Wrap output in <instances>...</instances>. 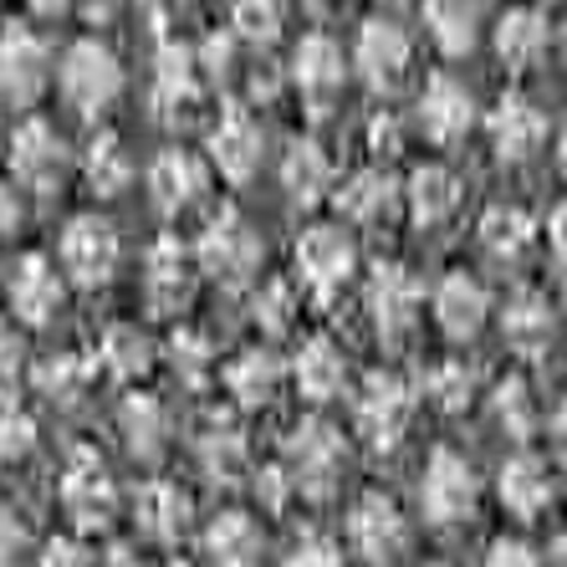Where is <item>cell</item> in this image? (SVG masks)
<instances>
[{
    "label": "cell",
    "instance_id": "obj_19",
    "mask_svg": "<svg viewBox=\"0 0 567 567\" xmlns=\"http://www.w3.org/2000/svg\"><path fill=\"white\" fill-rule=\"evenodd\" d=\"M491 317V291L471 271H445L435 287V322L450 343H471Z\"/></svg>",
    "mask_w": 567,
    "mask_h": 567
},
{
    "label": "cell",
    "instance_id": "obj_48",
    "mask_svg": "<svg viewBox=\"0 0 567 567\" xmlns=\"http://www.w3.org/2000/svg\"><path fill=\"white\" fill-rule=\"evenodd\" d=\"M37 567H97V563H93V547L82 537H52L41 547Z\"/></svg>",
    "mask_w": 567,
    "mask_h": 567
},
{
    "label": "cell",
    "instance_id": "obj_36",
    "mask_svg": "<svg viewBox=\"0 0 567 567\" xmlns=\"http://www.w3.org/2000/svg\"><path fill=\"white\" fill-rule=\"evenodd\" d=\"M82 179H87V189H93L97 199H113L128 189L133 158H128L118 133H97L93 144H87V154H82Z\"/></svg>",
    "mask_w": 567,
    "mask_h": 567
},
{
    "label": "cell",
    "instance_id": "obj_1",
    "mask_svg": "<svg viewBox=\"0 0 567 567\" xmlns=\"http://www.w3.org/2000/svg\"><path fill=\"white\" fill-rule=\"evenodd\" d=\"M62 512L72 516V537H87V532H107L113 527V516H118V486H113V475H107L103 455L93 445H78L66 455L62 465Z\"/></svg>",
    "mask_w": 567,
    "mask_h": 567
},
{
    "label": "cell",
    "instance_id": "obj_47",
    "mask_svg": "<svg viewBox=\"0 0 567 567\" xmlns=\"http://www.w3.org/2000/svg\"><path fill=\"white\" fill-rule=\"evenodd\" d=\"M27 373V338L16 332V322L0 317V394H11Z\"/></svg>",
    "mask_w": 567,
    "mask_h": 567
},
{
    "label": "cell",
    "instance_id": "obj_22",
    "mask_svg": "<svg viewBox=\"0 0 567 567\" xmlns=\"http://www.w3.org/2000/svg\"><path fill=\"white\" fill-rule=\"evenodd\" d=\"M332 205L348 225H389L399 210V179L389 169H358L343 179Z\"/></svg>",
    "mask_w": 567,
    "mask_h": 567
},
{
    "label": "cell",
    "instance_id": "obj_50",
    "mask_svg": "<svg viewBox=\"0 0 567 567\" xmlns=\"http://www.w3.org/2000/svg\"><path fill=\"white\" fill-rule=\"evenodd\" d=\"M27 547H31V537H27V527H21V516H16L11 506H0V567H21Z\"/></svg>",
    "mask_w": 567,
    "mask_h": 567
},
{
    "label": "cell",
    "instance_id": "obj_9",
    "mask_svg": "<svg viewBox=\"0 0 567 567\" xmlns=\"http://www.w3.org/2000/svg\"><path fill=\"white\" fill-rule=\"evenodd\" d=\"M118 230L103 220V215H78V220H66L62 230V271L78 287H107L113 271H118Z\"/></svg>",
    "mask_w": 567,
    "mask_h": 567
},
{
    "label": "cell",
    "instance_id": "obj_45",
    "mask_svg": "<svg viewBox=\"0 0 567 567\" xmlns=\"http://www.w3.org/2000/svg\"><path fill=\"white\" fill-rule=\"evenodd\" d=\"M174 369H179V379H185V383H205L215 373L210 343H205L199 332L179 328V332H174Z\"/></svg>",
    "mask_w": 567,
    "mask_h": 567
},
{
    "label": "cell",
    "instance_id": "obj_42",
    "mask_svg": "<svg viewBox=\"0 0 567 567\" xmlns=\"http://www.w3.org/2000/svg\"><path fill=\"white\" fill-rule=\"evenodd\" d=\"M287 27V0H236V31L256 47L277 41Z\"/></svg>",
    "mask_w": 567,
    "mask_h": 567
},
{
    "label": "cell",
    "instance_id": "obj_27",
    "mask_svg": "<svg viewBox=\"0 0 567 567\" xmlns=\"http://www.w3.org/2000/svg\"><path fill=\"white\" fill-rule=\"evenodd\" d=\"M154 103L158 118H179V107L199 103V66H195V47L164 41L154 62Z\"/></svg>",
    "mask_w": 567,
    "mask_h": 567
},
{
    "label": "cell",
    "instance_id": "obj_33",
    "mask_svg": "<svg viewBox=\"0 0 567 567\" xmlns=\"http://www.w3.org/2000/svg\"><path fill=\"white\" fill-rule=\"evenodd\" d=\"M481 246H486L491 261L502 266H516L522 256L532 251V240H537V225H532L527 210H516V205H491L486 215H481Z\"/></svg>",
    "mask_w": 567,
    "mask_h": 567
},
{
    "label": "cell",
    "instance_id": "obj_4",
    "mask_svg": "<svg viewBox=\"0 0 567 567\" xmlns=\"http://www.w3.org/2000/svg\"><path fill=\"white\" fill-rule=\"evenodd\" d=\"M414 424V389L399 373H369L353 394V430L369 450H394Z\"/></svg>",
    "mask_w": 567,
    "mask_h": 567
},
{
    "label": "cell",
    "instance_id": "obj_56",
    "mask_svg": "<svg viewBox=\"0 0 567 567\" xmlns=\"http://www.w3.org/2000/svg\"><path fill=\"white\" fill-rule=\"evenodd\" d=\"M138 6H144L154 21H174V16H179V0H138Z\"/></svg>",
    "mask_w": 567,
    "mask_h": 567
},
{
    "label": "cell",
    "instance_id": "obj_29",
    "mask_svg": "<svg viewBox=\"0 0 567 567\" xmlns=\"http://www.w3.org/2000/svg\"><path fill=\"white\" fill-rule=\"evenodd\" d=\"M553 328H557L553 302H547L542 291H532V287L516 291L512 302H506V312H502V338L522 358H542V353H547V343H553Z\"/></svg>",
    "mask_w": 567,
    "mask_h": 567
},
{
    "label": "cell",
    "instance_id": "obj_25",
    "mask_svg": "<svg viewBox=\"0 0 567 567\" xmlns=\"http://www.w3.org/2000/svg\"><path fill=\"white\" fill-rule=\"evenodd\" d=\"M148 195L164 215L189 210L199 195H205V164H199L189 148H164V154L148 164Z\"/></svg>",
    "mask_w": 567,
    "mask_h": 567
},
{
    "label": "cell",
    "instance_id": "obj_23",
    "mask_svg": "<svg viewBox=\"0 0 567 567\" xmlns=\"http://www.w3.org/2000/svg\"><path fill=\"white\" fill-rule=\"evenodd\" d=\"M291 383H297V394L307 404H328V399L343 394L348 383V358L343 348L332 343V338H307L291 358Z\"/></svg>",
    "mask_w": 567,
    "mask_h": 567
},
{
    "label": "cell",
    "instance_id": "obj_31",
    "mask_svg": "<svg viewBox=\"0 0 567 567\" xmlns=\"http://www.w3.org/2000/svg\"><path fill=\"white\" fill-rule=\"evenodd\" d=\"M343 78H348V62H343V47L332 37L297 41V52H291V82H297L307 97H332L343 87Z\"/></svg>",
    "mask_w": 567,
    "mask_h": 567
},
{
    "label": "cell",
    "instance_id": "obj_46",
    "mask_svg": "<svg viewBox=\"0 0 567 567\" xmlns=\"http://www.w3.org/2000/svg\"><path fill=\"white\" fill-rule=\"evenodd\" d=\"M281 567H343V547L332 537H322V532H302V537L287 547Z\"/></svg>",
    "mask_w": 567,
    "mask_h": 567
},
{
    "label": "cell",
    "instance_id": "obj_44",
    "mask_svg": "<svg viewBox=\"0 0 567 567\" xmlns=\"http://www.w3.org/2000/svg\"><path fill=\"white\" fill-rule=\"evenodd\" d=\"M31 450H37V420L6 399V404H0V465L27 461Z\"/></svg>",
    "mask_w": 567,
    "mask_h": 567
},
{
    "label": "cell",
    "instance_id": "obj_60",
    "mask_svg": "<svg viewBox=\"0 0 567 567\" xmlns=\"http://www.w3.org/2000/svg\"><path fill=\"white\" fill-rule=\"evenodd\" d=\"M307 6H317V11H328V6H338V0H307Z\"/></svg>",
    "mask_w": 567,
    "mask_h": 567
},
{
    "label": "cell",
    "instance_id": "obj_41",
    "mask_svg": "<svg viewBox=\"0 0 567 567\" xmlns=\"http://www.w3.org/2000/svg\"><path fill=\"white\" fill-rule=\"evenodd\" d=\"M424 394H430V404H440L445 414H461V410H471V399H475V373L465 369V358H445V363L430 369Z\"/></svg>",
    "mask_w": 567,
    "mask_h": 567
},
{
    "label": "cell",
    "instance_id": "obj_18",
    "mask_svg": "<svg viewBox=\"0 0 567 567\" xmlns=\"http://www.w3.org/2000/svg\"><path fill=\"white\" fill-rule=\"evenodd\" d=\"M62 297H66V281L47 256H21L11 271V312L16 322H31V328H47L56 312H62Z\"/></svg>",
    "mask_w": 567,
    "mask_h": 567
},
{
    "label": "cell",
    "instance_id": "obj_21",
    "mask_svg": "<svg viewBox=\"0 0 567 567\" xmlns=\"http://www.w3.org/2000/svg\"><path fill=\"white\" fill-rule=\"evenodd\" d=\"M420 123L424 133L435 138V144H455V138H465L475 123V97L465 82L455 78H430L424 82V93H420Z\"/></svg>",
    "mask_w": 567,
    "mask_h": 567
},
{
    "label": "cell",
    "instance_id": "obj_39",
    "mask_svg": "<svg viewBox=\"0 0 567 567\" xmlns=\"http://www.w3.org/2000/svg\"><path fill=\"white\" fill-rule=\"evenodd\" d=\"M87 379H93V363L78 353H52V358H41L37 369H31V383H37L47 399H78L82 389H87Z\"/></svg>",
    "mask_w": 567,
    "mask_h": 567
},
{
    "label": "cell",
    "instance_id": "obj_51",
    "mask_svg": "<svg viewBox=\"0 0 567 567\" xmlns=\"http://www.w3.org/2000/svg\"><path fill=\"white\" fill-rule=\"evenodd\" d=\"M291 496H297V491H291V481H287V471H281V465H266V471H256V502H261L266 512H281Z\"/></svg>",
    "mask_w": 567,
    "mask_h": 567
},
{
    "label": "cell",
    "instance_id": "obj_52",
    "mask_svg": "<svg viewBox=\"0 0 567 567\" xmlns=\"http://www.w3.org/2000/svg\"><path fill=\"white\" fill-rule=\"evenodd\" d=\"M21 220H27L21 195H16V185H6V179H0V240L16 236V230H21Z\"/></svg>",
    "mask_w": 567,
    "mask_h": 567
},
{
    "label": "cell",
    "instance_id": "obj_11",
    "mask_svg": "<svg viewBox=\"0 0 567 567\" xmlns=\"http://www.w3.org/2000/svg\"><path fill=\"white\" fill-rule=\"evenodd\" d=\"M420 302H424V291L420 281H414L410 266H373V277L369 287H363V307H369L373 317V328H379V338H404V332L420 322Z\"/></svg>",
    "mask_w": 567,
    "mask_h": 567
},
{
    "label": "cell",
    "instance_id": "obj_12",
    "mask_svg": "<svg viewBox=\"0 0 567 567\" xmlns=\"http://www.w3.org/2000/svg\"><path fill=\"white\" fill-rule=\"evenodd\" d=\"M47 41L37 37L31 27L11 21V27L0 31V97L16 107H31L47 87Z\"/></svg>",
    "mask_w": 567,
    "mask_h": 567
},
{
    "label": "cell",
    "instance_id": "obj_8",
    "mask_svg": "<svg viewBox=\"0 0 567 567\" xmlns=\"http://www.w3.org/2000/svg\"><path fill=\"white\" fill-rule=\"evenodd\" d=\"M358 271V246L343 225H307L297 240V281L312 287L317 297L343 291Z\"/></svg>",
    "mask_w": 567,
    "mask_h": 567
},
{
    "label": "cell",
    "instance_id": "obj_3",
    "mask_svg": "<svg viewBox=\"0 0 567 567\" xmlns=\"http://www.w3.org/2000/svg\"><path fill=\"white\" fill-rule=\"evenodd\" d=\"M343 430H332L328 420H302L281 445V471H287L291 491H307V496H328L343 475Z\"/></svg>",
    "mask_w": 567,
    "mask_h": 567
},
{
    "label": "cell",
    "instance_id": "obj_49",
    "mask_svg": "<svg viewBox=\"0 0 567 567\" xmlns=\"http://www.w3.org/2000/svg\"><path fill=\"white\" fill-rule=\"evenodd\" d=\"M486 567H542V553L527 537H496L486 547Z\"/></svg>",
    "mask_w": 567,
    "mask_h": 567
},
{
    "label": "cell",
    "instance_id": "obj_30",
    "mask_svg": "<svg viewBox=\"0 0 567 567\" xmlns=\"http://www.w3.org/2000/svg\"><path fill=\"white\" fill-rule=\"evenodd\" d=\"M553 47V31H547V16L516 6L496 21V56L506 62V72H532V66L547 56Z\"/></svg>",
    "mask_w": 567,
    "mask_h": 567
},
{
    "label": "cell",
    "instance_id": "obj_7",
    "mask_svg": "<svg viewBox=\"0 0 567 567\" xmlns=\"http://www.w3.org/2000/svg\"><path fill=\"white\" fill-rule=\"evenodd\" d=\"M123 93V66L103 41H72L62 56V97L78 113H103Z\"/></svg>",
    "mask_w": 567,
    "mask_h": 567
},
{
    "label": "cell",
    "instance_id": "obj_38",
    "mask_svg": "<svg viewBox=\"0 0 567 567\" xmlns=\"http://www.w3.org/2000/svg\"><path fill=\"white\" fill-rule=\"evenodd\" d=\"M491 410H496V424H502L512 440H532V430H537V394H532L527 379H502L496 383Z\"/></svg>",
    "mask_w": 567,
    "mask_h": 567
},
{
    "label": "cell",
    "instance_id": "obj_40",
    "mask_svg": "<svg viewBox=\"0 0 567 567\" xmlns=\"http://www.w3.org/2000/svg\"><path fill=\"white\" fill-rule=\"evenodd\" d=\"M199 465L215 475V481H236L246 471V435L236 424H210L199 435Z\"/></svg>",
    "mask_w": 567,
    "mask_h": 567
},
{
    "label": "cell",
    "instance_id": "obj_16",
    "mask_svg": "<svg viewBox=\"0 0 567 567\" xmlns=\"http://www.w3.org/2000/svg\"><path fill=\"white\" fill-rule=\"evenodd\" d=\"M547 128H553V123H547V113H542L532 97H522V93L502 97V103L491 107V118H486L491 148H496V158H502V164H527V158L547 144Z\"/></svg>",
    "mask_w": 567,
    "mask_h": 567
},
{
    "label": "cell",
    "instance_id": "obj_28",
    "mask_svg": "<svg viewBox=\"0 0 567 567\" xmlns=\"http://www.w3.org/2000/svg\"><path fill=\"white\" fill-rule=\"evenodd\" d=\"M399 199L410 205L414 225H445L461 210V179H455V169H445V164H420V169L410 174V185L399 189Z\"/></svg>",
    "mask_w": 567,
    "mask_h": 567
},
{
    "label": "cell",
    "instance_id": "obj_26",
    "mask_svg": "<svg viewBox=\"0 0 567 567\" xmlns=\"http://www.w3.org/2000/svg\"><path fill=\"white\" fill-rule=\"evenodd\" d=\"M205 557L210 567H261L266 532L251 512H220L205 527Z\"/></svg>",
    "mask_w": 567,
    "mask_h": 567
},
{
    "label": "cell",
    "instance_id": "obj_43",
    "mask_svg": "<svg viewBox=\"0 0 567 567\" xmlns=\"http://www.w3.org/2000/svg\"><path fill=\"white\" fill-rule=\"evenodd\" d=\"M297 312H302V307H297V287H291V281H266L251 297V317L266 332H291Z\"/></svg>",
    "mask_w": 567,
    "mask_h": 567
},
{
    "label": "cell",
    "instance_id": "obj_54",
    "mask_svg": "<svg viewBox=\"0 0 567 567\" xmlns=\"http://www.w3.org/2000/svg\"><path fill=\"white\" fill-rule=\"evenodd\" d=\"M369 148L379 158H394L399 154V123L394 118H373L369 123Z\"/></svg>",
    "mask_w": 567,
    "mask_h": 567
},
{
    "label": "cell",
    "instance_id": "obj_17",
    "mask_svg": "<svg viewBox=\"0 0 567 567\" xmlns=\"http://www.w3.org/2000/svg\"><path fill=\"white\" fill-rule=\"evenodd\" d=\"M261 148H266V133L261 123L246 113V107H225L220 123L210 133V164L230 179V185H246L256 169H261Z\"/></svg>",
    "mask_w": 567,
    "mask_h": 567
},
{
    "label": "cell",
    "instance_id": "obj_53",
    "mask_svg": "<svg viewBox=\"0 0 567 567\" xmlns=\"http://www.w3.org/2000/svg\"><path fill=\"white\" fill-rule=\"evenodd\" d=\"M195 66H205V72H230V37H210L205 47L195 52Z\"/></svg>",
    "mask_w": 567,
    "mask_h": 567
},
{
    "label": "cell",
    "instance_id": "obj_58",
    "mask_svg": "<svg viewBox=\"0 0 567 567\" xmlns=\"http://www.w3.org/2000/svg\"><path fill=\"white\" fill-rule=\"evenodd\" d=\"M103 567H144V563H138V553H133V547H113Z\"/></svg>",
    "mask_w": 567,
    "mask_h": 567
},
{
    "label": "cell",
    "instance_id": "obj_24",
    "mask_svg": "<svg viewBox=\"0 0 567 567\" xmlns=\"http://www.w3.org/2000/svg\"><path fill=\"white\" fill-rule=\"evenodd\" d=\"M133 522L148 542H174L189 527V491L179 481H144L133 491Z\"/></svg>",
    "mask_w": 567,
    "mask_h": 567
},
{
    "label": "cell",
    "instance_id": "obj_62",
    "mask_svg": "<svg viewBox=\"0 0 567 567\" xmlns=\"http://www.w3.org/2000/svg\"><path fill=\"white\" fill-rule=\"evenodd\" d=\"M430 567H450V563H430Z\"/></svg>",
    "mask_w": 567,
    "mask_h": 567
},
{
    "label": "cell",
    "instance_id": "obj_57",
    "mask_svg": "<svg viewBox=\"0 0 567 567\" xmlns=\"http://www.w3.org/2000/svg\"><path fill=\"white\" fill-rule=\"evenodd\" d=\"M27 6H31L37 16H47V21H56V16L72 11V0H27Z\"/></svg>",
    "mask_w": 567,
    "mask_h": 567
},
{
    "label": "cell",
    "instance_id": "obj_13",
    "mask_svg": "<svg viewBox=\"0 0 567 567\" xmlns=\"http://www.w3.org/2000/svg\"><path fill=\"white\" fill-rule=\"evenodd\" d=\"M6 164H11V174L21 179V185H31V189H56L72 158H66L62 133H56L52 123H47V118H27L21 128L11 133Z\"/></svg>",
    "mask_w": 567,
    "mask_h": 567
},
{
    "label": "cell",
    "instance_id": "obj_35",
    "mask_svg": "<svg viewBox=\"0 0 567 567\" xmlns=\"http://www.w3.org/2000/svg\"><path fill=\"white\" fill-rule=\"evenodd\" d=\"M154 353H158L154 338H148L138 322H113V328L103 332V343H97V363L123 383L144 379V373L154 369Z\"/></svg>",
    "mask_w": 567,
    "mask_h": 567
},
{
    "label": "cell",
    "instance_id": "obj_61",
    "mask_svg": "<svg viewBox=\"0 0 567 567\" xmlns=\"http://www.w3.org/2000/svg\"><path fill=\"white\" fill-rule=\"evenodd\" d=\"M164 567H189V563H179V557H174V563H164Z\"/></svg>",
    "mask_w": 567,
    "mask_h": 567
},
{
    "label": "cell",
    "instance_id": "obj_37",
    "mask_svg": "<svg viewBox=\"0 0 567 567\" xmlns=\"http://www.w3.org/2000/svg\"><path fill=\"white\" fill-rule=\"evenodd\" d=\"M118 424H123V440H128L133 455H154V450L164 445V430H169L164 404H158L154 394H128L123 399Z\"/></svg>",
    "mask_w": 567,
    "mask_h": 567
},
{
    "label": "cell",
    "instance_id": "obj_6",
    "mask_svg": "<svg viewBox=\"0 0 567 567\" xmlns=\"http://www.w3.org/2000/svg\"><path fill=\"white\" fill-rule=\"evenodd\" d=\"M189 256H195V271H210V277L240 287V281L256 277V266H261L266 251H261V236H256L236 210H220L210 225H205V236L195 240Z\"/></svg>",
    "mask_w": 567,
    "mask_h": 567
},
{
    "label": "cell",
    "instance_id": "obj_10",
    "mask_svg": "<svg viewBox=\"0 0 567 567\" xmlns=\"http://www.w3.org/2000/svg\"><path fill=\"white\" fill-rule=\"evenodd\" d=\"M195 291V256L179 246V236H158L144 261V307L154 317H179Z\"/></svg>",
    "mask_w": 567,
    "mask_h": 567
},
{
    "label": "cell",
    "instance_id": "obj_34",
    "mask_svg": "<svg viewBox=\"0 0 567 567\" xmlns=\"http://www.w3.org/2000/svg\"><path fill=\"white\" fill-rule=\"evenodd\" d=\"M281 189H287L297 205H317V199L332 189V158L312 144V138H297L281 154Z\"/></svg>",
    "mask_w": 567,
    "mask_h": 567
},
{
    "label": "cell",
    "instance_id": "obj_14",
    "mask_svg": "<svg viewBox=\"0 0 567 567\" xmlns=\"http://www.w3.org/2000/svg\"><path fill=\"white\" fill-rule=\"evenodd\" d=\"M496 496H502L506 516H516V522H537L557 496L553 465L542 461L537 450H516V455L502 461V471H496Z\"/></svg>",
    "mask_w": 567,
    "mask_h": 567
},
{
    "label": "cell",
    "instance_id": "obj_20",
    "mask_svg": "<svg viewBox=\"0 0 567 567\" xmlns=\"http://www.w3.org/2000/svg\"><path fill=\"white\" fill-rule=\"evenodd\" d=\"M220 379L240 410H271L281 383H287V363L277 353H266V348H246V353H236L225 363Z\"/></svg>",
    "mask_w": 567,
    "mask_h": 567
},
{
    "label": "cell",
    "instance_id": "obj_5",
    "mask_svg": "<svg viewBox=\"0 0 567 567\" xmlns=\"http://www.w3.org/2000/svg\"><path fill=\"white\" fill-rule=\"evenodd\" d=\"M348 547L369 567H394L399 557L410 553V516L399 512L394 496L369 491L348 512Z\"/></svg>",
    "mask_w": 567,
    "mask_h": 567
},
{
    "label": "cell",
    "instance_id": "obj_55",
    "mask_svg": "<svg viewBox=\"0 0 567 567\" xmlns=\"http://www.w3.org/2000/svg\"><path fill=\"white\" fill-rule=\"evenodd\" d=\"M82 11V21L87 27H107V21H118V11H123V0H72Z\"/></svg>",
    "mask_w": 567,
    "mask_h": 567
},
{
    "label": "cell",
    "instance_id": "obj_32",
    "mask_svg": "<svg viewBox=\"0 0 567 567\" xmlns=\"http://www.w3.org/2000/svg\"><path fill=\"white\" fill-rule=\"evenodd\" d=\"M424 27L445 56H471L481 37V0H424Z\"/></svg>",
    "mask_w": 567,
    "mask_h": 567
},
{
    "label": "cell",
    "instance_id": "obj_59",
    "mask_svg": "<svg viewBox=\"0 0 567 567\" xmlns=\"http://www.w3.org/2000/svg\"><path fill=\"white\" fill-rule=\"evenodd\" d=\"M547 236H553V256H557V266H563V205L553 210V230H547Z\"/></svg>",
    "mask_w": 567,
    "mask_h": 567
},
{
    "label": "cell",
    "instance_id": "obj_2",
    "mask_svg": "<svg viewBox=\"0 0 567 567\" xmlns=\"http://www.w3.org/2000/svg\"><path fill=\"white\" fill-rule=\"evenodd\" d=\"M475 506H481V475H475V465L450 445L430 450L424 481H420L424 522H435V527H461V522L475 516Z\"/></svg>",
    "mask_w": 567,
    "mask_h": 567
},
{
    "label": "cell",
    "instance_id": "obj_15",
    "mask_svg": "<svg viewBox=\"0 0 567 567\" xmlns=\"http://www.w3.org/2000/svg\"><path fill=\"white\" fill-rule=\"evenodd\" d=\"M353 62H358V72H363V82H369L373 93H394L399 82H404V72H410V37H404V27L383 21V16L363 21L358 47H353Z\"/></svg>",
    "mask_w": 567,
    "mask_h": 567
}]
</instances>
